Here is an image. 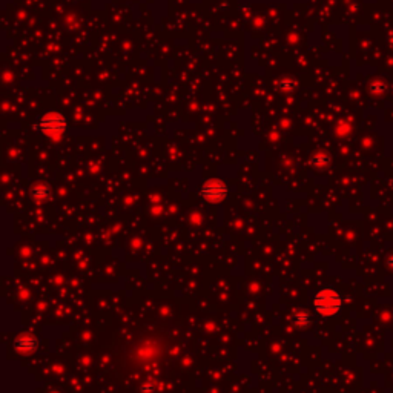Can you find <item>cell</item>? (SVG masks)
Wrapping results in <instances>:
<instances>
[{"label": "cell", "mask_w": 393, "mask_h": 393, "mask_svg": "<svg viewBox=\"0 0 393 393\" xmlns=\"http://www.w3.org/2000/svg\"><path fill=\"white\" fill-rule=\"evenodd\" d=\"M342 306V298L341 295L332 289V287H324L321 289L315 298H313V309L321 317H335L337 313L341 310Z\"/></svg>", "instance_id": "obj_1"}, {"label": "cell", "mask_w": 393, "mask_h": 393, "mask_svg": "<svg viewBox=\"0 0 393 393\" xmlns=\"http://www.w3.org/2000/svg\"><path fill=\"white\" fill-rule=\"evenodd\" d=\"M66 128H68V123H66L65 117L58 112H54V111L46 112L39 121V129L45 135H48L51 138H60L65 134Z\"/></svg>", "instance_id": "obj_2"}, {"label": "cell", "mask_w": 393, "mask_h": 393, "mask_svg": "<svg viewBox=\"0 0 393 393\" xmlns=\"http://www.w3.org/2000/svg\"><path fill=\"white\" fill-rule=\"evenodd\" d=\"M227 192L229 191H227L226 183L218 178H209L200 187V195L203 197V200L212 203V204L222 203L227 197Z\"/></svg>", "instance_id": "obj_3"}, {"label": "cell", "mask_w": 393, "mask_h": 393, "mask_svg": "<svg viewBox=\"0 0 393 393\" xmlns=\"http://www.w3.org/2000/svg\"><path fill=\"white\" fill-rule=\"evenodd\" d=\"M37 338L31 334H20L14 341V347L20 353H33L37 349Z\"/></svg>", "instance_id": "obj_4"}, {"label": "cell", "mask_w": 393, "mask_h": 393, "mask_svg": "<svg viewBox=\"0 0 393 393\" xmlns=\"http://www.w3.org/2000/svg\"><path fill=\"white\" fill-rule=\"evenodd\" d=\"M292 323L296 329H306L310 326V313L304 309L295 310L292 315Z\"/></svg>", "instance_id": "obj_5"}, {"label": "cell", "mask_w": 393, "mask_h": 393, "mask_svg": "<svg viewBox=\"0 0 393 393\" xmlns=\"http://www.w3.org/2000/svg\"><path fill=\"white\" fill-rule=\"evenodd\" d=\"M51 195V191H50V187L46 186V184H36L33 189H31V197H33L34 201L37 203H42L45 201L46 198H48Z\"/></svg>", "instance_id": "obj_6"}, {"label": "cell", "mask_w": 393, "mask_h": 393, "mask_svg": "<svg viewBox=\"0 0 393 393\" xmlns=\"http://www.w3.org/2000/svg\"><path fill=\"white\" fill-rule=\"evenodd\" d=\"M312 165H313V168H317V169H324V168H327L329 166V163H330V157L326 154V152H317L315 155L312 157Z\"/></svg>", "instance_id": "obj_7"}, {"label": "cell", "mask_w": 393, "mask_h": 393, "mask_svg": "<svg viewBox=\"0 0 393 393\" xmlns=\"http://www.w3.org/2000/svg\"><path fill=\"white\" fill-rule=\"evenodd\" d=\"M369 91H370L372 96H375V97H381L383 94L386 92V83L381 82V80H375V82L370 83Z\"/></svg>", "instance_id": "obj_8"}, {"label": "cell", "mask_w": 393, "mask_h": 393, "mask_svg": "<svg viewBox=\"0 0 393 393\" xmlns=\"http://www.w3.org/2000/svg\"><path fill=\"white\" fill-rule=\"evenodd\" d=\"M295 86V83L290 80V78H284V80L281 82V89H292Z\"/></svg>", "instance_id": "obj_9"}]
</instances>
